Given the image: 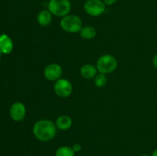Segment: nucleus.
<instances>
[{
  "instance_id": "nucleus-1",
  "label": "nucleus",
  "mask_w": 157,
  "mask_h": 156,
  "mask_svg": "<svg viewBox=\"0 0 157 156\" xmlns=\"http://www.w3.org/2000/svg\"><path fill=\"white\" fill-rule=\"evenodd\" d=\"M33 134L41 142H49L55 138L57 127L55 122L49 119H40L33 125Z\"/></svg>"
},
{
  "instance_id": "nucleus-2",
  "label": "nucleus",
  "mask_w": 157,
  "mask_h": 156,
  "mask_svg": "<svg viewBox=\"0 0 157 156\" xmlns=\"http://www.w3.org/2000/svg\"><path fill=\"white\" fill-rule=\"evenodd\" d=\"M48 9L57 17H64L68 15L71 9L70 0H49Z\"/></svg>"
},
{
  "instance_id": "nucleus-3",
  "label": "nucleus",
  "mask_w": 157,
  "mask_h": 156,
  "mask_svg": "<svg viewBox=\"0 0 157 156\" xmlns=\"http://www.w3.org/2000/svg\"><path fill=\"white\" fill-rule=\"evenodd\" d=\"M60 25L64 32L68 33H78L82 28V21L77 15L68 14L61 18Z\"/></svg>"
},
{
  "instance_id": "nucleus-4",
  "label": "nucleus",
  "mask_w": 157,
  "mask_h": 156,
  "mask_svg": "<svg viewBox=\"0 0 157 156\" xmlns=\"http://www.w3.org/2000/svg\"><path fill=\"white\" fill-rule=\"evenodd\" d=\"M96 67L99 73H104V74L111 73L117 67V61L113 55H102L98 58Z\"/></svg>"
},
{
  "instance_id": "nucleus-5",
  "label": "nucleus",
  "mask_w": 157,
  "mask_h": 156,
  "mask_svg": "<svg viewBox=\"0 0 157 156\" xmlns=\"http://www.w3.org/2000/svg\"><path fill=\"white\" fill-rule=\"evenodd\" d=\"M84 10L90 16L98 17L104 13L106 5L103 0H86L84 3Z\"/></svg>"
},
{
  "instance_id": "nucleus-6",
  "label": "nucleus",
  "mask_w": 157,
  "mask_h": 156,
  "mask_svg": "<svg viewBox=\"0 0 157 156\" xmlns=\"http://www.w3.org/2000/svg\"><path fill=\"white\" fill-rule=\"evenodd\" d=\"M54 91L55 94L61 98L68 97L73 92V87L71 82L64 78H60L55 81L54 85Z\"/></svg>"
},
{
  "instance_id": "nucleus-7",
  "label": "nucleus",
  "mask_w": 157,
  "mask_h": 156,
  "mask_svg": "<svg viewBox=\"0 0 157 156\" xmlns=\"http://www.w3.org/2000/svg\"><path fill=\"white\" fill-rule=\"evenodd\" d=\"M44 77L50 81H56L62 75V68L58 64L52 63L46 66L44 70Z\"/></svg>"
},
{
  "instance_id": "nucleus-8",
  "label": "nucleus",
  "mask_w": 157,
  "mask_h": 156,
  "mask_svg": "<svg viewBox=\"0 0 157 156\" xmlns=\"http://www.w3.org/2000/svg\"><path fill=\"white\" fill-rule=\"evenodd\" d=\"M9 114L14 121L20 122L23 120L26 114L25 106L21 102H15L11 106Z\"/></svg>"
},
{
  "instance_id": "nucleus-9",
  "label": "nucleus",
  "mask_w": 157,
  "mask_h": 156,
  "mask_svg": "<svg viewBox=\"0 0 157 156\" xmlns=\"http://www.w3.org/2000/svg\"><path fill=\"white\" fill-rule=\"evenodd\" d=\"M13 50V42L9 35H0V54H9Z\"/></svg>"
},
{
  "instance_id": "nucleus-10",
  "label": "nucleus",
  "mask_w": 157,
  "mask_h": 156,
  "mask_svg": "<svg viewBox=\"0 0 157 156\" xmlns=\"http://www.w3.org/2000/svg\"><path fill=\"white\" fill-rule=\"evenodd\" d=\"M52 14L51 13L48 9H43L40 11L37 16L38 23L42 27H46L52 23Z\"/></svg>"
},
{
  "instance_id": "nucleus-11",
  "label": "nucleus",
  "mask_w": 157,
  "mask_h": 156,
  "mask_svg": "<svg viewBox=\"0 0 157 156\" xmlns=\"http://www.w3.org/2000/svg\"><path fill=\"white\" fill-rule=\"evenodd\" d=\"M80 73H81V75L83 78L90 80L96 76L97 73H98V69L93 64H87L81 67Z\"/></svg>"
},
{
  "instance_id": "nucleus-12",
  "label": "nucleus",
  "mask_w": 157,
  "mask_h": 156,
  "mask_svg": "<svg viewBox=\"0 0 157 156\" xmlns=\"http://www.w3.org/2000/svg\"><path fill=\"white\" fill-rule=\"evenodd\" d=\"M55 125H56L57 128L60 130H65L69 129L72 125V119L70 116H66V115H62L58 117V119L55 121Z\"/></svg>"
},
{
  "instance_id": "nucleus-13",
  "label": "nucleus",
  "mask_w": 157,
  "mask_h": 156,
  "mask_svg": "<svg viewBox=\"0 0 157 156\" xmlns=\"http://www.w3.org/2000/svg\"><path fill=\"white\" fill-rule=\"evenodd\" d=\"M97 31L92 26H85L82 27L81 30L80 31V35L82 38L86 40L93 39L96 37Z\"/></svg>"
},
{
  "instance_id": "nucleus-14",
  "label": "nucleus",
  "mask_w": 157,
  "mask_h": 156,
  "mask_svg": "<svg viewBox=\"0 0 157 156\" xmlns=\"http://www.w3.org/2000/svg\"><path fill=\"white\" fill-rule=\"evenodd\" d=\"M75 151L72 147L61 146L55 151V156H75Z\"/></svg>"
},
{
  "instance_id": "nucleus-15",
  "label": "nucleus",
  "mask_w": 157,
  "mask_h": 156,
  "mask_svg": "<svg viewBox=\"0 0 157 156\" xmlns=\"http://www.w3.org/2000/svg\"><path fill=\"white\" fill-rule=\"evenodd\" d=\"M107 74L104 73H98L94 77V84L96 87H103L107 84Z\"/></svg>"
},
{
  "instance_id": "nucleus-16",
  "label": "nucleus",
  "mask_w": 157,
  "mask_h": 156,
  "mask_svg": "<svg viewBox=\"0 0 157 156\" xmlns=\"http://www.w3.org/2000/svg\"><path fill=\"white\" fill-rule=\"evenodd\" d=\"M72 148L75 151V152H79L81 149H82V147H81V145L79 143H75L74 144L73 146H72Z\"/></svg>"
},
{
  "instance_id": "nucleus-17",
  "label": "nucleus",
  "mask_w": 157,
  "mask_h": 156,
  "mask_svg": "<svg viewBox=\"0 0 157 156\" xmlns=\"http://www.w3.org/2000/svg\"><path fill=\"white\" fill-rule=\"evenodd\" d=\"M117 0H103L106 6H113V4L117 2Z\"/></svg>"
},
{
  "instance_id": "nucleus-18",
  "label": "nucleus",
  "mask_w": 157,
  "mask_h": 156,
  "mask_svg": "<svg viewBox=\"0 0 157 156\" xmlns=\"http://www.w3.org/2000/svg\"><path fill=\"white\" fill-rule=\"evenodd\" d=\"M153 64L154 66V67L156 69H157V54L156 55H154L153 58Z\"/></svg>"
},
{
  "instance_id": "nucleus-19",
  "label": "nucleus",
  "mask_w": 157,
  "mask_h": 156,
  "mask_svg": "<svg viewBox=\"0 0 157 156\" xmlns=\"http://www.w3.org/2000/svg\"><path fill=\"white\" fill-rule=\"evenodd\" d=\"M152 156H157V148L156 150H154L153 152V154H152Z\"/></svg>"
},
{
  "instance_id": "nucleus-20",
  "label": "nucleus",
  "mask_w": 157,
  "mask_h": 156,
  "mask_svg": "<svg viewBox=\"0 0 157 156\" xmlns=\"http://www.w3.org/2000/svg\"><path fill=\"white\" fill-rule=\"evenodd\" d=\"M140 156H150V155H148V154H142V155Z\"/></svg>"
}]
</instances>
